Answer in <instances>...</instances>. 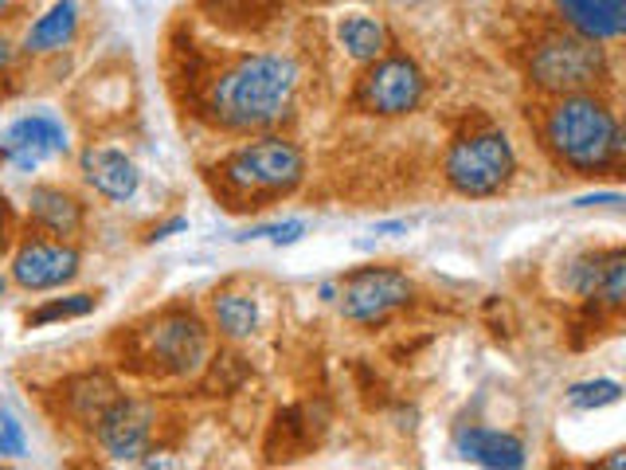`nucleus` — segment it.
<instances>
[{
	"instance_id": "obj_1",
	"label": "nucleus",
	"mask_w": 626,
	"mask_h": 470,
	"mask_svg": "<svg viewBox=\"0 0 626 470\" xmlns=\"http://www.w3.org/2000/svg\"><path fill=\"white\" fill-rule=\"evenodd\" d=\"M298 63L279 51H255L215 71L204 91V114L227 133H267L291 114Z\"/></svg>"
},
{
	"instance_id": "obj_2",
	"label": "nucleus",
	"mask_w": 626,
	"mask_h": 470,
	"mask_svg": "<svg viewBox=\"0 0 626 470\" xmlns=\"http://www.w3.org/2000/svg\"><path fill=\"white\" fill-rule=\"evenodd\" d=\"M544 150L556 165L571 169L576 177H603L618 173L626 161V133L615 106L603 91L556 94L544 106L541 118Z\"/></svg>"
},
{
	"instance_id": "obj_3",
	"label": "nucleus",
	"mask_w": 626,
	"mask_h": 470,
	"mask_svg": "<svg viewBox=\"0 0 626 470\" xmlns=\"http://www.w3.org/2000/svg\"><path fill=\"white\" fill-rule=\"evenodd\" d=\"M220 185L232 200H239L235 208H262V200L291 197L294 188L306 177V153L302 145H294L282 133H259V138L235 145L220 165Z\"/></svg>"
},
{
	"instance_id": "obj_4",
	"label": "nucleus",
	"mask_w": 626,
	"mask_h": 470,
	"mask_svg": "<svg viewBox=\"0 0 626 470\" xmlns=\"http://www.w3.org/2000/svg\"><path fill=\"white\" fill-rule=\"evenodd\" d=\"M607 79V44H595V39L571 28L544 32L529 51V83L548 98L576 91H603Z\"/></svg>"
},
{
	"instance_id": "obj_5",
	"label": "nucleus",
	"mask_w": 626,
	"mask_h": 470,
	"mask_svg": "<svg viewBox=\"0 0 626 470\" xmlns=\"http://www.w3.org/2000/svg\"><path fill=\"white\" fill-rule=\"evenodd\" d=\"M517 177V150L505 130H474L450 141L447 157H442V180H447L459 197L489 200L501 197L505 188Z\"/></svg>"
},
{
	"instance_id": "obj_6",
	"label": "nucleus",
	"mask_w": 626,
	"mask_h": 470,
	"mask_svg": "<svg viewBox=\"0 0 626 470\" xmlns=\"http://www.w3.org/2000/svg\"><path fill=\"white\" fill-rule=\"evenodd\" d=\"M138 345V368L153 376H188L197 373L208 357V326L200 314L173 306L150 318L133 333Z\"/></svg>"
},
{
	"instance_id": "obj_7",
	"label": "nucleus",
	"mask_w": 626,
	"mask_h": 470,
	"mask_svg": "<svg viewBox=\"0 0 626 470\" xmlns=\"http://www.w3.org/2000/svg\"><path fill=\"white\" fill-rule=\"evenodd\" d=\"M427 98V75L412 56L388 51L365 63V75L353 86V110L368 118H408Z\"/></svg>"
},
{
	"instance_id": "obj_8",
	"label": "nucleus",
	"mask_w": 626,
	"mask_h": 470,
	"mask_svg": "<svg viewBox=\"0 0 626 470\" xmlns=\"http://www.w3.org/2000/svg\"><path fill=\"white\" fill-rule=\"evenodd\" d=\"M415 302V282L400 267H356L336 286V306L353 326H380Z\"/></svg>"
},
{
	"instance_id": "obj_9",
	"label": "nucleus",
	"mask_w": 626,
	"mask_h": 470,
	"mask_svg": "<svg viewBox=\"0 0 626 470\" xmlns=\"http://www.w3.org/2000/svg\"><path fill=\"white\" fill-rule=\"evenodd\" d=\"M79 271H83V251L75 239H56L44 232L24 235L9 259V282L28 294L63 291L79 279Z\"/></svg>"
},
{
	"instance_id": "obj_10",
	"label": "nucleus",
	"mask_w": 626,
	"mask_h": 470,
	"mask_svg": "<svg viewBox=\"0 0 626 470\" xmlns=\"http://www.w3.org/2000/svg\"><path fill=\"white\" fill-rule=\"evenodd\" d=\"M153 427H157V412H153L150 400L122 392L98 415V423L91 427V439L110 462H141V455H150Z\"/></svg>"
},
{
	"instance_id": "obj_11",
	"label": "nucleus",
	"mask_w": 626,
	"mask_h": 470,
	"mask_svg": "<svg viewBox=\"0 0 626 470\" xmlns=\"http://www.w3.org/2000/svg\"><path fill=\"white\" fill-rule=\"evenodd\" d=\"M67 153H71L67 126L47 110L20 114L0 130V161H9L16 173H36L44 161L67 157Z\"/></svg>"
},
{
	"instance_id": "obj_12",
	"label": "nucleus",
	"mask_w": 626,
	"mask_h": 470,
	"mask_svg": "<svg viewBox=\"0 0 626 470\" xmlns=\"http://www.w3.org/2000/svg\"><path fill=\"white\" fill-rule=\"evenodd\" d=\"M79 173H83V185L94 197L110 200V204H126L141 188L138 161L130 153L114 150V145H103V141H91L79 150Z\"/></svg>"
},
{
	"instance_id": "obj_13",
	"label": "nucleus",
	"mask_w": 626,
	"mask_h": 470,
	"mask_svg": "<svg viewBox=\"0 0 626 470\" xmlns=\"http://www.w3.org/2000/svg\"><path fill=\"white\" fill-rule=\"evenodd\" d=\"M56 396H59V415L71 427H79V432H91L94 423H98V415L122 396V388H118L114 373H106V368H83V373H71L67 380H59Z\"/></svg>"
},
{
	"instance_id": "obj_14",
	"label": "nucleus",
	"mask_w": 626,
	"mask_h": 470,
	"mask_svg": "<svg viewBox=\"0 0 626 470\" xmlns=\"http://www.w3.org/2000/svg\"><path fill=\"white\" fill-rule=\"evenodd\" d=\"M28 224L32 232L56 235V239H79L86 227V200L67 185H32L28 188Z\"/></svg>"
},
{
	"instance_id": "obj_15",
	"label": "nucleus",
	"mask_w": 626,
	"mask_h": 470,
	"mask_svg": "<svg viewBox=\"0 0 626 470\" xmlns=\"http://www.w3.org/2000/svg\"><path fill=\"white\" fill-rule=\"evenodd\" d=\"M79 28H83V4L79 0H51V9L39 12L28 24V32L20 39V51L28 59L59 56L79 39Z\"/></svg>"
},
{
	"instance_id": "obj_16",
	"label": "nucleus",
	"mask_w": 626,
	"mask_h": 470,
	"mask_svg": "<svg viewBox=\"0 0 626 470\" xmlns=\"http://www.w3.org/2000/svg\"><path fill=\"white\" fill-rule=\"evenodd\" d=\"M564 28L580 32L595 44H615L626 36V0H552Z\"/></svg>"
},
{
	"instance_id": "obj_17",
	"label": "nucleus",
	"mask_w": 626,
	"mask_h": 470,
	"mask_svg": "<svg viewBox=\"0 0 626 470\" xmlns=\"http://www.w3.org/2000/svg\"><path fill=\"white\" fill-rule=\"evenodd\" d=\"M459 455L466 462L489 470H521L529 462L524 443L513 432H494V427H466L459 432Z\"/></svg>"
},
{
	"instance_id": "obj_18",
	"label": "nucleus",
	"mask_w": 626,
	"mask_h": 470,
	"mask_svg": "<svg viewBox=\"0 0 626 470\" xmlns=\"http://www.w3.org/2000/svg\"><path fill=\"white\" fill-rule=\"evenodd\" d=\"M336 39H341V47L356 63H373V59L388 56V47H392V36L383 28V20L365 16V12H353V16L341 20L336 24Z\"/></svg>"
},
{
	"instance_id": "obj_19",
	"label": "nucleus",
	"mask_w": 626,
	"mask_h": 470,
	"mask_svg": "<svg viewBox=\"0 0 626 470\" xmlns=\"http://www.w3.org/2000/svg\"><path fill=\"white\" fill-rule=\"evenodd\" d=\"M212 326L220 338L244 341L259 329V306L244 291H215L212 294Z\"/></svg>"
},
{
	"instance_id": "obj_20",
	"label": "nucleus",
	"mask_w": 626,
	"mask_h": 470,
	"mask_svg": "<svg viewBox=\"0 0 626 470\" xmlns=\"http://www.w3.org/2000/svg\"><path fill=\"white\" fill-rule=\"evenodd\" d=\"M98 310V294L79 291V294H63V298H44L36 310L24 314V326L28 329H44V326H59V321H75L86 314Z\"/></svg>"
},
{
	"instance_id": "obj_21",
	"label": "nucleus",
	"mask_w": 626,
	"mask_h": 470,
	"mask_svg": "<svg viewBox=\"0 0 626 470\" xmlns=\"http://www.w3.org/2000/svg\"><path fill=\"white\" fill-rule=\"evenodd\" d=\"M591 298L611 314H618L626 306V251L623 247H611L607 251V259H603V274H599V286H595Z\"/></svg>"
},
{
	"instance_id": "obj_22",
	"label": "nucleus",
	"mask_w": 626,
	"mask_h": 470,
	"mask_svg": "<svg viewBox=\"0 0 626 470\" xmlns=\"http://www.w3.org/2000/svg\"><path fill=\"white\" fill-rule=\"evenodd\" d=\"M603 259H607V251H583L576 259H568V267H564V291L576 294V298H591L599 286V274H603Z\"/></svg>"
},
{
	"instance_id": "obj_23",
	"label": "nucleus",
	"mask_w": 626,
	"mask_h": 470,
	"mask_svg": "<svg viewBox=\"0 0 626 470\" xmlns=\"http://www.w3.org/2000/svg\"><path fill=\"white\" fill-rule=\"evenodd\" d=\"M623 400V385L611 380V376H599V380H580V385L568 388V404L580 408V412H599V408H611Z\"/></svg>"
},
{
	"instance_id": "obj_24",
	"label": "nucleus",
	"mask_w": 626,
	"mask_h": 470,
	"mask_svg": "<svg viewBox=\"0 0 626 470\" xmlns=\"http://www.w3.org/2000/svg\"><path fill=\"white\" fill-rule=\"evenodd\" d=\"M28 455V432L12 412H0V459H24Z\"/></svg>"
},
{
	"instance_id": "obj_25",
	"label": "nucleus",
	"mask_w": 626,
	"mask_h": 470,
	"mask_svg": "<svg viewBox=\"0 0 626 470\" xmlns=\"http://www.w3.org/2000/svg\"><path fill=\"white\" fill-rule=\"evenodd\" d=\"M200 4L212 12V20H220L227 28H251L247 12L255 9V0H200Z\"/></svg>"
},
{
	"instance_id": "obj_26",
	"label": "nucleus",
	"mask_w": 626,
	"mask_h": 470,
	"mask_svg": "<svg viewBox=\"0 0 626 470\" xmlns=\"http://www.w3.org/2000/svg\"><path fill=\"white\" fill-rule=\"evenodd\" d=\"M309 232V224L306 220H282V224H267V227H255V232H247V235H239V239H259V235H267L274 247H291V244H298L302 235Z\"/></svg>"
},
{
	"instance_id": "obj_27",
	"label": "nucleus",
	"mask_w": 626,
	"mask_h": 470,
	"mask_svg": "<svg viewBox=\"0 0 626 470\" xmlns=\"http://www.w3.org/2000/svg\"><path fill=\"white\" fill-rule=\"evenodd\" d=\"M180 232H188V220L173 216V220H165V224L153 227V232L145 235V244H161V239H168V235H180Z\"/></svg>"
},
{
	"instance_id": "obj_28",
	"label": "nucleus",
	"mask_w": 626,
	"mask_h": 470,
	"mask_svg": "<svg viewBox=\"0 0 626 470\" xmlns=\"http://www.w3.org/2000/svg\"><path fill=\"white\" fill-rule=\"evenodd\" d=\"M20 56H24V51H20V44H12V39L0 32V75H9Z\"/></svg>"
},
{
	"instance_id": "obj_29",
	"label": "nucleus",
	"mask_w": 626,
	"mask_h": 470,
	"mask_svg": "<svg viewBox=\"0 0 626 470\" xmlns=\"http://www.w3.org/2000/svg\"><path fill=\"white\" fill-rule=\"evenodd\" d=\"M24 9H28V0H0V28H4V24H16V20L24 16Z\"/></svg>"
},
{
	"instance_id": "obj_30",
	"label": "nucleus",
	"mask_w": 626,
	"mask_h": 470,
	"mask_svg": "<svg viewBox=\"0 0 626 470\" xmlns=\"http://www.w3.org/2000/svg\"><path fill=\"white\" fill-rule=\"evenodd\" d=\"M318 294H321V302H336V282H326Z\"/></svg>"
},
{
	"instance_id": "obj_31",
	"label": "nucleus",
	"mask_w": 626,
	"mask_h": 470,
	"mask_svg": "<svg viewBox=\"0 0 626 470\" xmlns=\"http://www.w3.org/2000/svg\"><path fill=\"white\" fill-rule=\"evenodd\" d=\"M392 4H400V9H415V4H423V0H392Z\"/></svg>"
},
{
	"instance_id": "obj_32",
	"label": "nucleus",
	"mask_w": 626,
	"mask_h": 470,
	"mask_svg": "<svg viewBox=\"0 0 626 470\" xmlns=\"http://www.w3.org/2000/svg\"><path fill=\"white\" fill-rule=\"evenodd\" d=\"M4 286H9V282H4V279H0V294H4Z\"/></svg>"
}]
</instances>
